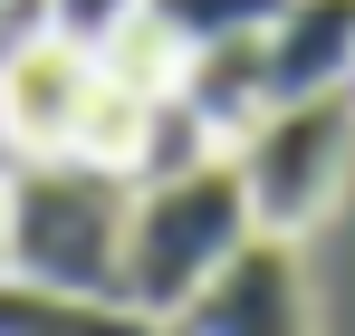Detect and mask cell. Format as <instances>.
<instances>
[{
	"instance_id": "obj_1",
	"label": "cell",
	"mask_w": 355,
	"mask_h": 336,
	"mask_svg": "<svg viewBox=\"0 0 355 336\" xmlns=\"http://www.w3.org/2000/svg\"><path fill=\"white\" fill-rule=\"evenodd\" d=\"M10 173V269L87 298H125V212L135 173L96 154H19Z\"/></svg>"
},
{
	"instance_id": "obj_2",
	"label": "cell",
	"mask_w": 355,
	"mask_h": 336,
	"mask_svg": "<svg viewBox=\"0 0 355 336\" xmlns=\"http://www.w3.org/2000/svg\"><path fill=\"white\" fill-rule=\"evenodd\" d=\"M250 230L259 221H250V183H240L231 144L202 154V164H182V173L135 183V212H125V308H144V317L173 327V308L231 260Z\"/></svg>"
},
{
	"instance_id": "obj_3",
	"label": "cell",
	"mask_w": 355,
	"mask_h": 336,
	"mask_svg": "<svg viewBox=\"0 0 355 336\" xmlns=\"http://www.w3.org/2000/svg\"><path fill=\"white\" fill-rule=\"evenodd\" d=\"M240 183H250V221L259 230H317L346 192L355 164V87H327V96H279L250 135L231 144Z\"/></svg>"
},
{
	"instance_id": "obj_4",
	"label": "cell",
	"mask_w": 355,
	"mask_h": 336,
	"mask_svg": "<svg viewBox=\"0 0 355 336\" xmlns=\"http://www.w3.org/2000/svg\"><path fill=\"white\" fill-rule=\"evenodd\" d=\"M173 336H317L297 240L288 230H250L231 260L173 308Z\"/></svg>"
},
{
	"instance_id": "obj_5",
	"label": "cell",
	"mask_w": 355,
	"mask_h": 336,
	"mask_svg": "<svg viewBox=\"0 0 355 336\" xmlns=\"http://www.w3.org/2000/svg\"><path fill=\"white\" fill-rule=\"evenodd\" d=\"M87 96H96V49H77L58 29H10L0 39V164L67 154Z\"/></svg>"
},
{
	"instance_id": "obj_6",
	"label": "cell",
	"mask_w": 355,
	"mask_h": 336,
	"mask_svg": "<svg viewBox=\"0 0 355 336\" xmlns=\"http://www.w3.org/2000/svg\"><path fill=\"white\" fill-rule=\"evenodd\" d=\"M259 49H269V96L355 87V0H279Z\"/></svg>"
},
{
	"instance_id": "obj_7",
	"label": "cell",
	"mask_w": 355,
	"mask_h": 336,
	"mask_svg": "<svg viewBox=\"0 0 355 336\" xmlns=\"http://www.w3.org/2000/svg\"><path fill=\"white\" fill-rule=\"evenodd\" d=\"M173 87L192 96V115H202L221 144H240L259 115L279 106V96H269V49H259V29H250V39H211V49H182Z\"/></svg>"
},
{
	"instance_id": "obj_8",
	"label": "cell",
	"mask_w": 355,
	"mask_h": 336,
	"mask_svg": "<svg viewBox=\"0 0 355 336\" xmlns=\"http://www.w3.org/2000/svg\"><path fill=\"white\" fill-rule=\"evenodd\" d=\"M0 336H173V327L125 308V298H87V288H49V279L0 269Z\"/></svg>"
},
{
	"instance_id": "obj_9",
	"label": "cell",
	"mask_w": 355,
	"mask_h": 336,
	"mask_svg": "<svg viewBox=\"0 0 355 336\" xmlns=\"http://www.w3.org/2000/svg\"><path fill=\"white\" fill-rule=\"evenodd\" d=\"M96 67H106L116 87H135V96H173V77H182V39L154 19V10H135L116 39L96 49Z\"/></svg>"
},
{
	"instance_id": "obj_10",
	"label": "cell",
	"mask_w": 355,
	"mask_h": 336,
	"mask_svg": "<svg viewBox=\"0 0 355 336\" xmlns=\"http://www.w3.org/2000/svg\"><path fill=\"white\" fill-rule=\"evenodd\" d=\"M202 154H221V135L192 115V96H154L144 106V144H135V183H154V173H182V164H202Z\"/></svg>"
},
{
	"instance_id": "obj_11",
	"label": "cell",
	"mask_w": 355,
	"mask_h": 336,
	"mask_svg": "<svg viewBox=\"0 0 355 336\" xmlns=\"http://www.w3.org/2000/svg\"><path fill=\"white\" fill-rule=\"evenodd\" d=\"M164 29H173L182 49H211V39H250V29H269L279 19V0H144Z\"/></svg>"
},
{
	"instance_id": "obj_12",
	"label": "cell",
	"mask_w": 355,
	"mask_h": 336,
	"mask_svg": "<svg viewBox=\"0 0 355 336\" xmlns=\"http://www.w3.org/2000/svg\"><path fill=\"white\" fill-rule=\"evenodd\" d=\"M135 10H144V0H39V29H58V39H77V49H106Z\"/></svg>"
},
{
	"instance_id": "obj_13",
	"label": "cell",
	"mask_w": 355,
	"mask_h": 336,
	"mask_svg": "<svg viewBox=\"0 0 355 336\" xmlns=\"http://www.w3.org/2000/svg\"><path fill=\"white\" fill-rule=\"evenodd\" d=\"M0 269H10V173H0Z\"/></svg>"
}]
</instances>
